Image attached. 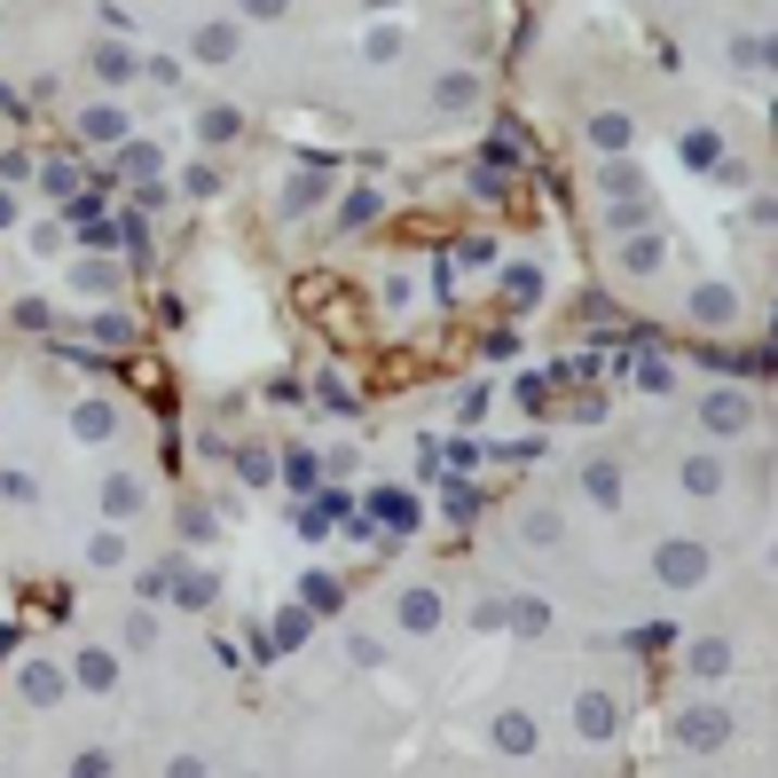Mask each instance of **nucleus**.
Here are the masks:
<instances>
[{
  "instance_id": "nucleus-1",
  "label": "nucleus",
  "mask_w": 778,
  "mask_h": 778,
  "mask_svg": "<svg viewBox=\"0 0 778 778\" xmlns=\"http://www.w3.org/2000/svg\"><path fill=\"white\" fill-rule=\"evenodd\" d=\"M676 748H692V755H716V748H731V716H724L716 700L685 707V716H676Z\"/></svg>"
},
{
  "instance_id": "nucleus-2",
  "label": "nucleus",
  "mask_w": 778,
  "mask_h": 778,
  "mask_svg": "<svg viewBox=\"0 0 778 778\" xmlns=\"http://www.w3.org/2000/svg\"><path fill=\"white\" fill-rule=\"evenodd\" d=\"M700 425H707V432H724V441H739V432L755 425V393H739V386L707 393V401H700Z\"/></svg>"
},
{
  "instance_id": "nucleus-3",
  "label": "nucleus",
  "mask_w": 778,
  "mask_h": 778,
  "mask_svg": "<svg viewBox=\"0 0 778 778\" xmlns=\"http://www.w3.org/2000/svg\"><path fill=\"white\" fill-rule=\"evenodd\" d=\"M653 574H661L668 590L707 582V543H661V551H653Z\"/></svg>"
},
{
  "instance_id": "nucleus-4",
  "label": "nucleus",
  "mask_w": 778,
  "mask_h": 778,
  "mask_svg": "<svg viewBox=\"0 0 778 778\" xmlns=\"http://www.w3.org/2000/svg\"><path fill=\"white\" fill-rule=\"evenodd\" d=\"M16 692H24V707H55L63 692H72V668H63V661H24Z\"/></svg>"
},
{
  "instance_id": "nucleus-5",
  "label": "nucleus",
  "mask_w": 778,
  "mask_h": 778,
  "mask_svg": "<svg viewBox=\"0 0 778 778\" xmlns=\"http://www.w3.org/2000/svg\"><path fill=\"white\" fill-rule=\"evenodd\" d=\"M87 72L103 79V87H134V79H142V55H134L126 40H95L87 48Z\"/></svg>"
},
{
  "instance_id": "nucleus-6",
  "label": "nucleus",
  "mask_w": 778,
  "mask_h": 778,
  "mask_svg": "<svg viewBox=\"0 0 778 778\" xmlns=\"http://www.w3.org/2000/svg\"><path fill=\"white\" fill-rule=\"evenodd\" d=\"M685 308H692V323H700V330H731L739 315H748V308H739V291H731V284H700V291L685 299Z\"/></svg>"
},
{
  "instance_id": "nucleus-7",
  "label": "nucleus",
  "mask_w": 778,
  "mask_h": 778,
  "mask_svg": "<svg viewBox=\"0 0 778 778\" xmlns=\"http://www.w3.org/2000/svg\"><path fill=\"white\" fill-rule=\"evenodd\" d=\"M323 197H330V165L315 158V165H299V174L284 181V221H299V213H315Z\"/></svg>"
},
{
  "instance_id": "nucleus-8",
  "label": "nucleus",
  "mask_w": 778,
  "mask_h": 778,
  "mask_svg": "<svg viewBox=\"0 0 778 778\" xmlns=\"http://www.w3.org/2000/svg\"><path fill=\"white\" fill-rule=\"evenodd\" d=\"M488 739H495V755L527 763V755H535V739H543V731H535V716H519V707H503V716L488 724Z\"/></svg>"
},
{
  "instance_id": "nucleus-9",
  "label": "nucleus",
  "mask_w": 778,
  "mask_h": 778,
  "mask_svg": "<svg viewBox=\"0 0 778 778\" xmlns=\"http://www.w3.org/2000/svg\"><path fill=\"white\" fill-rule=\"evenodd\" d=\"M393 614H401V629H410V637H432V629H441V614H449V605H441V590H401V605H393Z\"/></svg>"
},
{
  "instance_id": "nucleus-10",
  "label": "nucleus",
  "mask_w": 778,
  "mask_h": 778,
  "mask_svg": "<svg viewBox=\"0 0 778 778\" xmlns=\"http://www.w3.org/2000/svg\"><path fill=\"white\" fill-rule=\"evenodd\" d=\"M79 134H87V142H103V150H118L126 134H134V118H126V103H87L79 111Z\"/></svg>"
},
{
  "instance_id": "nucleus-11",
  "label": "nucleus",
  "mask_w": 778,
  "mask_h": 778,
  "mask_svg": "<svg viewBox=\"0 0 778 778\" xmlns=\"http://www.w3.org/2000/svg\"><path fill=\"white\" fill-rule=\"evenodd\" d=\"M622 488H629V480H622L614 456H590V464H582V495L598 503V512H622Z\"/></svg>"
},
{
  "instance_id": "nucleus-12",
  "label": "nucleus",
  "mask_w": 778,
  "mask_h": 778,
  "mask_svg": "<svg viewBox=\"0 0 778 778\" xmlns=\"http://www.w3.org/2000/svg\"><path fill=\"white\" fill-rule=\"evenodd\" d=\"M574 724H582V739H614L622 731V700L614 692H582L574 700Z\"/></svg>"
},
{
  "instance_id": "nucleus-13",
  "label": "nucleus",
  "mask_w": 778,
  "mask_h": 778,
  "mask_svg": "<svg viewBox=\"0 0 778 778\" xmlns=\"http://www.w3.org/2000/svg\"><path fill=\"white\" fill-rule=\"evenodd\" d=\"M165 598H174L181 614H205V605L221 598V574H205V566H189V574H181V566H174V590H165Z\"/></svg>"
},
{
  "instance_id": "nucleus-14",
  "label": "nucleus",
  "mask_w": 778,
  "mask_h": 778,
  "mask_svg": "<svg viewBox=\"0 0 778 778\" xmlns=\"http://www.w3.org/2000/svg\"><path fill=\"white\" fill-rule=\"evenodd\" d=\"M189 48H197V63H221V72H228V63H244V32H236V24H205Z\"/></svg>"
},
{
  "instance_id": "nucleus-15",
  "label": "nucleus",
  "mask_w": 778,
  "mask_h": 778,
  "mask_svg": "<svg viewBox=\"0 0 778 778\" xmlns=\"http://www.w3.org/2000/svg\"><path fill=\"white\" fill-rule=\"evenodd\" d=\"M142 503H150V488L142 480H134V472H111V480H103V519H134V512H142Z\"/></svg>"
},
{
  "instance_id": "nucleus-16",
  "label": "nucleus",
  "mask_w": 778,
  "mask_h": 778,
  "mask_svg": "<svg viewBox=\"0 0 778 778\" xmlns=\"http://www.w3.org/2000/svg\"><path fill=\"white\" fill-rule=\"evenodd\" d=\"M72 685H87V692H111V685H118V653H111V645H87V653L72 661Z\"/></svg>"
},
{
  "instance_id": "nucleus-17",
  "label": "nucleus",
  "mask_w": 778,
  "mask_h": 778,
  "mask_svg": "<svg viewBox=\"0 0 778 778\" xmlns=\"http://www.w3.org/2000/svg\"><path fill=\"white\" fill-rule=\"evenodd\" d=\"M661 260H668V236H653V228H637L629 244H622V267H629V276H661Z\"/></svg>"
},
{
  "instance_id": "nucleus-18",
  "label": "nucleus",
  "mask_w": 778,
  "mask_h": 778,
  "mask_svg": "<svg viewBox=\"0 0 778 778\" xmlns=\"http://www.w3.org/2000/svg\"><path fill=\"white\" fill-rule=\"evenodd\" d=\"M72 432H79L87 449L111 441V432H118V401H79V410H72Z\"/></svg>"
},
{
  "instance_id": "nucleus-19",
  "label": "nucleus",
  "mask_w": 778,
  "mask_h": 778,
  "mask_svg": "<svg viewBox=\"0 0 778 778\" xmlns=\"http://www.w3.org/2000/svg\"><path fill=\"white\" fill-rule=\"evenodd\" d=\"M629 142H637L629 111H598V118H590V150H605V158H614V150H629Z\"/></svg>"
},
{
  "instance_id": "nucleus-20",
  "label": "nucleus",
  "mask_w": 778,
  "mask_h": 778,
  "mask_svg": "<svg viewBox=\"0 0 778 778\" xmlns=\"http://www.w3.org/2000/svg\"><path fill=\"white\" fill-rule=\"evenodd\" d=\"M676 480H685V495L707 503V495H724V464H716V456H685V472H676Z\"/></svg>"
},
{
  "instance_id": "nucleus-21",
  "label": "nucleus",
  "mask_w": 778,
  "mask_h": 778,
  "mask_svg": "<svg viewBox=\"0 0 778 778\" xmlns=\"http://www.w3.org/2000/svg\"><path fill=\"white\" fill-rule=\"evenodd\" d=\"M197 134H205V150H228V142H244V111H205V118H197Z\"/></svg>"
},
{
  "instance_id": "nucleus-22",
  "label": "nucleus",
  "mask_w": 778,
  "mask_h": 778,
  "mask_svg": "<svg viewBox=\"0 0 778 778\" xmlns=\"http://www.w3.org/2000/svg\"><path fill=\"white\" fill-rule=\"evenodd\" d=\"M87 338H95V347H134V315H126L118 299H111V308L87 323Z\"/></svg>"
},
{
  "instance_id": "nucleus-23",
  "label": "nucleus",
  "mask_w": 778,
  "mask_h": 778,
  "mask_svg": "<svg viewBox=\"0 0 778 778\" xmlns=\"http://www.w3.org/2000/svg\"><path fill=\"white\" fill-rule=\"evenodd\" d=\"M519 535H527L535 551H551V543H566V519H559V512H543V503H535V512H519Z\"/></svg>"
},
{
  "instance_id": "nucleus-24",
  "label": "nucleus",
  "mask_w": 778,
  "mask_h": 778,
  "mask_svg": "<svg viewBox=\"0 0 778 778\" xmlns=\"http://www.w3.org/2000/svg\"><path fill=\"white\" fill-rule=\"evenodd\" d=\"M118 174L126 181H158V142H134V134H126V142H118Z\"/></svg>"
},
{
  "instance_id": "nucleus-25",
  "label": "nucleus",
  "mask_w": 778,
  "mask_h": 778,
  "mask_svg": "<svg viewBox=\"0 0 778 778\" xmlns=\"http://www.w3.org/2000/svg\"><path fill=\"white\" fill-rule=\"evenodd\" d=\"M605 205H637V197H645V174H637V165H605Z\"/></svg>"
},
{
  "instance_id": "nucleus-26",
  "label": "nucleus",
  "mask_w": 778,
  "mask_h": 778,
  "mask_svg": "<svg viewBox=\"0 0 778 778\" xmlns=\"http://www.w3.org/2000/svg\"><path fill=\"white\" fill-rule=\"evenodd\" d=\"M685 668H692V676H724V668H731V637H700V645L685 653Z\"/></svg>"
},
{
  "instance_id": "nucleus-27",
  "label": "nucleus",
  "mask_w": 778,
  "mask_h": 778,
  "mask_svg": "<svg viewBox=\"0 0 778 778\" xmlns=\"http://www.w3.org/2000/svg\"><path fill=\"white\" fill-rule=\"evenodd\" d=\"M731 63H739V72H770V32H739Z\"/></svg>"
},
{
  "instance_id": "nucleus-28",
  "label": "nucleus",
  "mask_w": 778,
  "mask_h": 778,
  "mask_svg": "<svg viewBox=\"0 0 778 778\" xmlns=\"http://www.w3.org/2000/svg\"><path fill=\"white\" fill-rule=\"evenodd\" d=\"M118 629H126V653H150V645H158V605H134Z\"/></svg>"
},
{
  "instance_id": "nucleus-29",
  "label": "nucleus",
  "mask_w": 778,
  "mask_h": 778,
  "mask_svg": "<svg viewBox=\"0 0 778 778\" xmlns=\"http://www.w3.org/2000/svg\"><path fill=\"white\" fill-rule=\"evenodd\" d=\"M432 103H441V111H464V103H480V79H472V72H449L441 87H432Z\"/></svg>"
},
{
  "instance_id": "nucleus-30",
  "label": "nucleus",
  "mask_w": 778,
  "mask_h": 778,
  "mask_svg": "<svg viewBox=\"0 0 778 778\" xmlns=\"http://www.w3.org/2000/svg\"><path fill=\"white\" fill-rule=\"evenodd\" d=\"M87 566H95V574H118V566H134V559H126V535H95V543H87Z\"/></svg>"
},
{
  "instance_id": "nucleus-31",
  "label": "nucleus",
  "mask_w": 778,
  "mask_h": 778,
  "mask_svg": "<svg viewBox=\"0 0 778 778\" xmlns=\"http://www.w3.org/2000/svg\"><path fill=\"white\" fill-rule=\"evenodd\" d=\"M40 189L55 197V205H63V197L79 189V165H72V158H48V165H40Z\"/></svg>"
},
{
  "instance_id": "nucleus-32",
  "label": "nucleus",
  "mask_w": 778,
  "mask_h": 778,
  "mask_svg": "<svg viewBox=\"0 0 778 778\" xmlns=\"http://www.w3.org/2000/svg\"><path fill=\"white\" fill-rule=\"evenodd\" d=\"M378 519H386V527H417V495L386 488V495H378Z\"/></svg>"
},
{
  "instance_id": "nucleus-33",
  "label": "nucleus",
  "mask_w": 778,
  "mask_h": 778,
  "mask_svg": "<svg viewBox=\"0 0 778 778\" xmlns=\"http://www.w3.org/2000/svg\"><path fill=\"white\" fill-rule=\"evenodd\" d=\"M472 629H512V598H480V605H472Z\"/></svg>"
},
{
  "instance_id": "nucleus-34",
  "label": "nucleus",
  "mask_w": 778,
  "mask_h": 778,
  "mask_svg": "<svg viewBox=\"0 0 778 778\" xmlns=\"http://www.w3.org/2000/svg\"><path fill=\"white\" fill-rule=\"evenodd\" d=\"M676 158H685V165H716L724 142H716V134H685V142H676Z\"/></svg>"
},
{
  "instance_id": "nucleus-35",
  "label": "nucleus",
  "mask_w": 778,
  "mask_h": 778,
  "mask_svg": "<svg viewBox=\"0 0 778 778\" xmlns=\"http://www.w3.org/2000/svg\"><path fill=\"white\" fill-rule=\"evenodd\" d=\"M181 189H189V197H221V165H213V158H197L189 174H181Z\"/></svg>"
},
{
  "instance_id": "nucleus-36",
  "label": "nucleus",
  "mask_w": 778,
  "mask_h": 778,
  "mask_svg": "<svg viewBox=\"0 0 778 778\" xmlns=\"http://www.w3.org/2000/svg\"><path fill=\"white\" fill-rule=\"evenodd\" d=\"M72 284H79V291H118V267H111V260H79Z\"/></svg>"
},
{
  "instance_id": "nucleus-37",
  "label": "nucleus",
  "mask_w": 778,
  "mask_h": 778,
  "mask_svg": "<svg viewBox=\"0 0 778 778\" xmlns=\"http://www.w3.org/2000/svg\"><path fill=\"white\" fill-rule=\"evenodd\" d=\"M308 629H315V614H308V605H291V614L276 622V645H308Z\"/></svg>"
},
{
  "instance_id": "nucleus-38",
  "label": "nucleus",
  "mask_w": 778,
  "mask_h": 778,
  "mask_svg": "<svg viewBox=\"0 0 778 778\" xmlns=\"http://www.w3.org/2000/svg\"><path fill=\"white\" fill-rule=\"evenodd\" d=\"M503 291H512V308H527V299L543 291V276H535V267H503Z\"/></svg>"
},
{
  "instance_id": "nucleus-39",
  "label": "nucleus",
  "mask_w": 778,
  "mask_h": 778,
  "mask_svg": "<svg viewBox=\"0 0 778 778\" xmlns=\"http://www.w3.org/2000/svg\"><path fill=\"white\" fill-rule=\"evenodd\" d=\"M181 535H189V543H213V535H221V519L205 512V503H189V512H181Z\"/></svg>"
},
{
  "instance_id": "nucleus-40",
  "label": "nucleus",
  "mask_w": 778,
  "mask_h": 778,
  "mask_svg": "<svg viewBox=\"0 0 778 778\" xmlns=\"http://www.w3.org/2000/svg\"><path fill=\"white\" fill-rule=\"evenodd\" d=\"M378 205H386L378 189H354V197H347V213H338V221H347V228H362V221H378Z\"/></svg>"
},
{
  "instance_id": "nucleus-41",
  "label": "nucleus",
  "mask_w": 778,
  "mask_h": 778,
  "mask_svg": "<svg viewBox=\"0 0 778 778\" xmlns=\"http://www.w3.org/2000/svg\"><path fill=\"white\" fill-rule=\"evenodd\" d=\"M512 622L535 637V629H551V605H543V598H512Z\"/></svg>"
},
{
  "instance_id": "nucleus-42",
  "label": "nucleus",
  "mask_w": 778,
  "mask_h": 778,
  "mask_svg": "<svg viewBox=\"0 0 778 778\" xmlns=\"http://www.w3.org/2000/svg\"><path fill=\"white\" fill-rule=\"evenodd\" d=\"M32 495H40L32 472H0V503H32Z\"/></svg>"
},
{
  "instance_id": "nucleus-43",
  "label": "nucleus",
  "mask_w": 778,
  "mask_h": 778,
  "mask_svg": "<svg viewBox=\"0 0 778 778\" xmlns=\"http://www.w3.org/2000/svg\"><path fill=\"white\" fill-rule=\"evenodd\" d=\"M284 480H291V488H315V456L291 449V456H284Z\"/></svg>"
},
{
  "instance_id": "nucleus-44",
  "label": "nucleus",
  "mask_w": 778,
  "mask_h": 778,
  "mask_svg": "<svg viewBox=\"0 0 778 778\" xmlns=\"http://www.w3.org/2000/svg\"><path fill=\"white\" fill-rule=\"evenodd\" d=\"M299 598H308V614H330V605H338V582H323V574H315V582L299 590Z\"/></svg>"
},
{
  "instance_id": "nucleus-45",
  "label": "nucleus",
  "mask_w": 778,
  "mask_h": 778,
  "mask_svg": "<svg viewBox=\"0 0 778 778\" xmlns=\"http://www.w3.org/2000/svg\"><path fill=\"white\" fill-rule=\"evenodd\" d=\"M236 9H244L252 24H276V16H291V0H236Z\"/></svg>"
},
{
  "instance_id": "nucleus-46",
  "label": "nucleus",
  "mask_w": 778,
  "mask_h": 778,
  "mask_svg": "<svg viewBox=\"0 0 778 778\" xmlns=\"http://www.w3.org/2000/svg\"><path fill=\"white\" fill-rule=\"evenodd\" d=\"M142 72H150L158 87H181V63H174V55H142Z\"/></svg>"
},
{
  "instance_id": "nucleus-47",
  "label": "nucleus",
  "mask_w": 778,
  "mask_h": 778,
  "mask_svg": "<svg viewBox=\"0 0 778 778\" xmlns=\"http://www.w3.org/2000/svg\"><path fill=\"white\" fill-rule=\"evenodd\" d=\"M456 252H464V267H495V244H488V236H464Z\"/></svg>"
},
{
  "instance_id": "nucleus-48",
  "label": "nucleus",
  "mask_w": 778,
  "mask_h": 778,
  "mask_svg": "<svg viewBox=\"0 0 778 778\" xmlns=\"http://www.w3.org/2000/svg\"><path fill=\"white\" fill-rule=\"evenodd\" d=\"M236 472H244V480H267L276 464H267V449H236Z\"/></svg>"
},
{
  "instance_id": "nucleus-49",
  "label": "nucleus",
  "mask_w": 778,
  "mask_h": 778,
  "mask_svg": "<svg viewBox=\"0 0 778 778\" xmlns=\"http://www.w3.org/2000/svg\"><path fill=\"white\" fill-rule=\"evenodd\" d=\"M16 323H24V330H48L55 315H48V299H24V308H16Z\"/></svg>"
},
{
  "instance_id": "nucleus-50",
  "label": "nucleus",
  "mask_w": 778,
  "mask_h": 778,
  "mask_svg": "<svg viewBox=\"0 0 778 778\" xmlns=\"http://www.w3.org/2000/svg\"><path fill=\"white\" fill-rule=\"evenodd\" d=\"M9 221H16V197H9V189H0V228H9Z\"/></svg>"
},
{
  "instance_id": "nucleus-51",
  "label": "nucleus",
  "mask_w": 778,
  "mask_h": 778,
  "mask_svg": "<svg viewBox=\"0 0 778 778\" xmlns=\"http://www.w3.org/2000/svg\"><path fill=\"white\" fill-rule=\"evenodd\" d=\"M369 9H393V0H369Z\"/></svg>"
}]
</instances>
